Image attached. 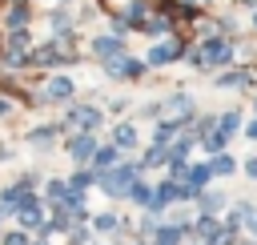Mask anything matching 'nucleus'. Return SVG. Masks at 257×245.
Wrapping results in <instances>:
<instances>
[{
  "mask_svg": "<svg viewBox=\"0 0 257 245\" xmlns=\"http://www.w3.org/2000/svg\"><path fill=\"white\" fill-rule=\"evenodd\" d=\"M112 165H120V149H116V145H104V149L92 153V169H96V173H104V169H112Z\"/></svg>",
  "mask_w": 257,
  "mask_h": 245,
  "instance_id": "1a4fd4ad",
  "label": "nucleus"
},
{
  "mask_svg": "<svg viewBox=\"0 0 257 245\" xmlns=\"http://www.w3.org/2000/svg\"><path fill=\"white\" fill-rule=\"evenodd\" d=\"M137 173H141V165H112V169L96 173V181H100V189H104L108 197H124L128 185L137 181Z\"/></svg>",
  "mask_w": 257,
  "mask_h": 245,
  "instance_id": "f257e3e1",
  "label": "nucleus"
},
{
  "mask_svg": "<svg viewBox=\"0 0 257 245\" xmlns=\"http://www.w3.org/2000/svg\"><path fill=\"white\" fill-rule=\"evenodd\" d=\"M28 141H32L36 149H44V145H52V141H56V129H36V133H28Z\"/></svg>",
  "mask_w": 257,
  "mask_h": 245,
  "instance_id": "412c9836",
  "label": "nucleus"
},
{
  "mask_svg": "<svg viewBox=\"0 0 257 245\" xmlns=\"http://www.w3.org/2000/svg\"><path fill=\"white\" fill-rule=\"evenodd\" d=\"M217 84H225V88H245V84H249V76H245V72H229V76H221Z\"/></svg>",
  "mask_w": 257,
  "mask_h": 245,
  "instance_id": "b1692460",
  "label": "nucleus"
},
{
  "mask_svg": "<svg viewBox=\"0 0 257 245\" xmlns=\"http://www.w3.org/2000/svg\"><path fill=\"white\" fill-rule=\"evenodd\" d=\"M28 64H40V68H52V64H68V60L60 56V48H56V44H44V48H36V52L28 56Z\"/></svg>",
  "mask_w": 257,
  "mask_h": 245,
  "instance_id": "0eeeda50",
  "label": "nucleus"
},
{
  "mask_svg": "<svg viewBox=\"0 0 257 245\" xmlns=\"http://www.w3.org/2000/svg\"><path fill=\"white\" fill-rule=\"evenodd\" d=\"M104 72L108 76H141L145 72V60H133V56H112V60H104Z\"/></svg>",
  "mask_w": 257,
  "mask_h": 245,
  "instance_id": "7ed1b4c3",
  "label": "nucleus"
},
{
  "mask_svg": "<svg viewBox=\"0 0 257 245\" xmlns=\"http://www.w3.org/2000/svg\"><path fill=\"white\" fill-rule=\"evenodd\" d=\"M92 177H96V173H80V169H76L72 181H68V193H84V189L92 185Z\"/></svg>",
  "mask_w": 257,
  "mask_h": 245,
  "instance_id": "aec40b11",
  "label": "nucleus"
},
{
  "mask_svg": "<svg viewBox=\"0 0 257 245\" xmlns=\"http://www.w3.org/2000/svg\"><path fill=\"white\" fill-rule=\"evenodd\" d=\"M92 153H96L92 133H80V137H72V141H68V157H72L76 165H88V161H92Z\"/></svg>",
  "mask_w": 257,
  "mask_h": 245,
  "instance_id": "39448f33",
  "label": "nucleus"
},
{
  "mask_svg": "<svg viewBox=\"0 0 257 245\" xmlns=\"http://www.w3.org/2000/svg\"><path fill=\"white\" fill-rule=\"evenodd\" d=\"M88 241V229H72V245H84Z\"/></svg>",
  "mask_w": 257,
  "mask_h": 245,
  "instance_id": "c85d7f7f",
  "label": "nucleus"
},
{
  "mask_svg": "<svg viewBox=\"0 0 257 245\" xmlns=\"http://www.w3.org/2000/svg\"><path fill=\"white\" fill-rule=\"evenodd\" d=\"M245 133H249V137L257 141V120H249V129H245Z\"/></svg>",
  "mask_w": 257,
  "mask_h": 245,
  "instance_id": "7c9ffc66",
  "label": "nucleus"
},
{
  "mask_svg": "<svg viewBox=\"0 0 257 245\" xmlns=\"http://www.w3.org/2000/svg\"><path fill=\"white\" fill-rule=\"evenodd\" d=\"M112 145H116V149H133V145H137V129H133V125H116V129H112Z\"/></svg>",
  "mask_w": 257,
  "mask_h": 245,
  "instance_id": "4468645a",
  "label": "nucleus"
},
{
  "mask_svg": "<svg viewBox=\"0 0 257 245\" xmlns=\"http://www.w3.org/2000/svg\"><path fill=\"white\" fill-rule=\"evenodd\" d=\"M157 229H161V217H153V213H149V217L141 221V237H153Z\"/></svg>",
  "mask_w": 257,
  "mask_h": 245,
  "instance_id": "a878e982",
  "label": "nucleus"
},
{
  "mask_svg": "<svg viewBox=\"0 0 257 245\" xmlns=\"http://www.w3.org/2000/svg\"><path fill=\"white\" fill-rule=\"evenodd\" d=\"M68 125H76L80 133H92V129H100V108H92V104H76V108L68 112Z\"/></svg>",
  "mask_w": 257,
  "mask_h": 245,
  "instance_id": "20e7f679",
  "label": "nucleus"
},
{
  "mask_svg": "<svg viewBox=\"0 0 257 245\" xmlns=\"http://www.w3.org/2000/svg\"><path fill=\"white\" fill-rule=\"evenodd\" d=\"M245 173H249V177H257V157H253V161L245 165Z\"/></svg>",
  "mask_w": 257,
  "mask_h": 245,
  "instance_id": "c756f323",
  "label": "nucleus"
},
{
  "mask_svg": "<svg viewBox=\"0 0 257 245\" xmlns=\"http://www.w3.org/2000/svg\"><path fill=\"white\" fill-rule=\"evenodd\" d=\"M209 177H213V173H209V165H193V169H185V185H189L197 197H201V185H205Z\"/></svg>",
  "mask_w": 257,
  "mask_h": 245,
  "instance_id": "f8f14e48",
  "label": "nucleus"
},
{
  "mask_svg": "<svg viewBox=\"0 0 257 245\" xmlns=\"http://www.w3.org/2000/svg\"><path fill=\"white\" fill-rule=\"evenodd\" d=\"M213 233H217V217H209V213L197 217V237H213Z\"/></svg>",
  "mask_w": 257,
  "mask_h": 245,
  "instance_id": "5701e85b",
  "label": "nucleus"
},
{
  "mask_svg": "<svg viewBox=\"0 0 257 245\" xmlns=\"http://www.w3.org/2000/svg\"><path fill=\"white\" fill-rule=\"evenodd\" d=\"M64 4H68V0H64Z\"/></svg>",
  "mask_w": 257,
  "mask_h": 245,
  "instance_id": "e433bc0d",
  "label": "nucleus"
},
{
  "mask_svg": "<svg viewBox=\"0 0 257 245\" xmlns=\"http://www.w3.org/2000/svg\"><path fill=\"white\" fill-rule=\"evenodd\" d=\"M221 205H225V197H221V193H205V197H201V213H209V217H213Z\"/></svg>",
  "mask_w": 257,
  "mask_h": 245,
  "instance_id": "4be33fe9",
  "label": "nucleus"
},
{
  "mask_svg": "<svg viewBox=\"0 0 257 245\" xmlns=\"http://www.w3.org/2000/svg\"><path fill=\"white\" fill-rule=\"evenodd\" d=\"M12 4H20V0H12Z\"/></svg>",
  "mask_w": 257,
  "mask_h": 245,
  "instance_id": "72a5a7b5",
  "label": "nucleus"
},
{
  "mask_svg": "<svg viewBox=\"0 0 257 245\" xmlns=\"http://www.w3.org/2000/svg\"><path fill=\"white\" fill-rule=\"evenodd\" d=\"M96 221V233H116L120 229V217L116 213H100V217H92Z\"/></svg>",
  "mask_w": 257,
  "mask_h": 245,
  "instance_id": "a211bd4d",
  "label": "nucleus"
},
{
  "mask_svg": "<svg viewBox=\"0 0 257 245\" xmlns=\"http://www.w3.org/2000/svg\"><path fill=\"white\" fill-rule=\"evenodd\" d=\"M237 165H233V157L229 153H213V161H209V173H217V177H229Z\"/></svg>",
  "mask_w": 257,
  "mask_h": 245,
  "instance_id": "2eb2a0df",
  "label": "nucleus"
},
{
  "mask_svg": "<svg viewBox=\"0 0 257 245\" xmlns=\"http://www.w3.org/2000/svg\"><path fill=\"white\" fill-rule=\"evenodd\" d=\"M72 80L68 76H52L48 84H44V100H56V104H64V100H72Z\"/></svg>",
  "mask_w": 257,
  "mask_h": 245,
  "instance_id": "423d86ee",
  "label": "nucleus"
},
{
  "mask_svg": "<svg viewBox=\"0 0 257 245\" xmlns=\"http://www.w3.org/2000/svg\"><path fill=\"white\" fill-rule=\"evenodd\" d=\"M8 108H12V104H8V100H0V116H4V112H8Z\"/></svg>",
  "mask_w": 257,
  "mask_h": 245,
  "instance_id": "2f4dec72",
  "label": "nucleus"
},
{
  "mask_svg": "<svg viewBox=\"0 0 257 245\" xmlns=\"http://www.w3.org/2000/svg\"><path fill=\"white\" fill-rule=\"evenodd\" d=\"M124 197H128L133 205H149V201H153V185H149V181H133Z\"/></svg>",
  "mask_w": 257,
  "mask_h": 245,
  "instance_id": "ddd939ff",
  "label": "nucleus"
},
{
  "mask_svg": "<svg viewBox=\"0 0 257 245\" xmlns=\"http://www.w3.org/2000/svg\"><path fill=\"white\" fill-rule=\"evenodd\" d=\"M253 24H257V16H253Z\"/></svg>",
  "mask_w": 257,
  "mask_h": 245,
  "instance_id": "f704fd0d",
  "label": "nucleus"
},
{
  "mask_svg": "<svg viewBox=\"0 0 257 245\" xmlns=\"http://www.w3.org/2000/svg\"><path fill=\"white\" fill-rule=\"evenodd\" d=\"M4 245H28L24 233H4Z\"/></svg>",
  "mask_w": 257,
  "mask_h": 245,
  "instance_id": "cd10ccee",
  "label": "nucleus"
},
{
  "mask_svg": "<svg viewBox=\"0 0 257 245\" xmlns=\"http://www.w3.org/2000/svg\"><path fill=\"white\" fill-rule=\"evenodd\" d=\"M181 125H185V120H161V125H157V133H153V137H157V145L173 141V137L181 133Z\"/></svg>",
  "mask_w": 257,
  "mask_h": 245,
  "instance_id": "dca6fc26",
  "label": "nucleus"
},
{
  "mask_svg": "<svg viewBox=\"0 0 257 245\" xmlns=\"http://www.w3.org/2000/svg\"><path fill=\"white\" fill-rule=\"evenodd\" d=\"M24 24H28V4H24V0H20V4H16V8H12V12H8V28H12V32H16V28H24Z\"/></svg>",
  "mask_w": 257,
  "mask_h": 245,
  "instance_id": "f3484780",
  "label": "nucleus"
},
{
  "mask_svg": "<svg viewBox=\"0 0 257 245\" xmlns=\"http://www.w3.org/2000/svg\"><path fill=\"white\" fill-rule=\"evenodd\" d=\"M181 56V44H157L153 52H149V60L145 64H153V68H161V64H173Z\"/></svg>",
  "mask_w": 257,
  "mask_h": 245,
  "instance_id": "6e6552de",
  "label": "nucleus"
},
{
  "mask_svg": "<svg viewBox=\"0 0 257 245\" xmlns=\"http://www.w3.org/2000/svg\"><path fill=\"white\" fill-rule=\"evenodd\" d=\"M141 28H145L149 36H161V32L169 28V20H149V24H141Z\"/></svg>",
  "mask_w": 257,
  "mask_h": 245,
  "instance_id": "bb28decb",
  "label": "nucleus"
},
{
  "mask_svg": "<svg viewBox=\"0 0 257 245\" xmlns=\"http://www.w3.org/2000/svg\"><path fill=\"white\" fill-rule=\"evenodd\" d=\"M40 245H44V241H40Z\"/></svg>",
  "mask_w": 257,
  "mask_h": 245,
  "instance_id": "c9c22d12",
  "label": "nucleus"
},
{
  "mask_svg": "<svg viewBox=\"0 0 257 245\" xmlns=\"http://www.w3.org/2000/svg\"><path fill=\"white\" fill-rule=\"evenodd\" d=\"M233 60V44L229 40H205L201 48H197V64H229Z\"/></svg>",
  "mask_w": 257,
  "mask_h": 245,
  "instance_id": "f03ea898",
  "label": "nucleus"
},
{
  "mask_svg": "<svg viewBox=\"0 0 257 245\" xmlns=\"http://www.w3.org/2000/svg\"><path fill=\"white\" fill-rule=\"evenodd\" d=\"M217 129H221V133H225V137H233V133H237V129H241V112H225V116H221V120H217Z\"/></svg>",
  "mask_w": 257,
  "mask_h": 245,
  "instance_id": "6ab92c4d",
  "label": "nucleus"
},
{
  "mask_svg": "<svg viewBox=\"0 0 257 245\" xmlns=\"http://www.w3.org/2000/svg\"><path fill=\"white\" fill-rule=\"evenodd\" d=\"M169 201H177V181H165V185H153V201H149V209H165Z\"/></svg>",
  "mask_w": 257,
  "mask_h": 245,
  "instance_id": "9b49d317",
  "label": "nucleus"
},
{
  "mask_svg": "<svg viewBox=\"0 0 257 245\" xmlns=\"http://www.w3.org/2000/svg\"><path fill=\"white\" fill-rule=\"evenodd\" d=\"M92 52H96L100 60L120 56V36H96V40H92Z\"/></svg>",
  "mask_w": 257,
  "mask_h": 245,
  "instance_id": "9d476101",
  "label": "nucleus"
},
{
  "mask_svg": "<svg viewBox=\"0 0 257 245\" xmlns=\"http://www.w3.org/2000/svg\"><path fill=\"white\" fill-rule=\"evenodd\" d=\"M253 233H257V221H253Z\"/></svg>",
  "mask_w": 257,
  "mask_h": 245,
  "instance_id": "473e14b6",
  "label": "nucleus"
},
{
  "mask_svg": "<svg viewBox=\"0 0 257 245\" xmlns=\"http://www.w3.org/2000/svg\"><path fill=\"white\" fill-rule=\"evenodd\" d=\"M44 193H48V201H64V197H68V185H64V181H48Z\"/></svg>",
  "mask_w": 257,
  "mask_h": 245,
  "instance_id": "393cba45",
  "label": "nucleus"
}]
</instances>
